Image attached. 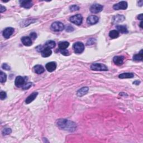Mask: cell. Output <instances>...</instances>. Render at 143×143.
I'll return each instance as SVG.
<instances>
[{
    "mask_svg": "<svg viewBox=\"0 0 143 143\" xmlns=\"http://www.w3.org/2000/svg\"><path fill=\"white\" fill-rule=\"evenodd\" d=\"M65 28H66V30L67 32H72V31H74L73 27L71 25H68L65 27Z\"/></svg>",
    "mask_w": 143,
    "mask_h": 143,
    "instance_id": "cell-31",
    "label": "cell"
},
{
    "mask_svg": "<svg viewBox=\"0 0 143 143\" xmlns=\"http://www.w3.org/2000/svg\"><path fill=\"white\" fill-rule=\"evenodd\" d=\"M34 71L35 73L38 74H40L44 72L45 69L41 65H36L34 67Z\"/></svg>",
    "mask_w": 143,
    "mask_h": 143,
    "instance_id": "cell-17",
    "label": "cell"
},
{
    "mask_svg": "<svg viewBox=\"0 0 143 143\" xmlns=\"http://www.w3.org/2000/svg\"><path fill=\"white\" fill-rule=\"evenodd\" d=\"M104 6L100 4H92L90 7V11L93 13H97L102 11Z\"/></svg>",
    "mask_w": 143,
    "mask_h": 143,
    "instance_id": "cell-6",
    "label": "cell"
},
{
    "mask_svg": "<svg viewBox=\"0 0 143 143\" xmlns=\"http://www.w3.org/2000/svg\"><path fill=\"white\" fill-rule=\"evenodd\" d=\"M21 41L24 45L29 46L32 45V40L29 36H24L21 38Z\"/></svg>",
    "mask_w": 143,
    "mask_h": 143,
    "instance_id": "cell-15",
    "label": "cell"
},
{
    "mask_svg": "<svg viewBox=\"0 0 143 143\" xmlns=\"http://www.w3.org/2000/svg\"><path fill=\"white\" fill-rule=\"evenodd\" d=\"M113 8L115 10H126L127 8V3L126 1H121L117 4H114Z\"/></svg>",
    "mask_w": 143,
    "mask_h": 143,
    "instance_id": "cell-7",
    "label": "cell"
},
{
    "mask_svg": "<svg viewBox=\"0 0 143 143\" xmlns=\"http://www.w3.org/2000/svg\"><path fill=\"white\" fill-rule=\"evenodd\" d=\"M50 28L51 30L55 31V32H59V31L63 30L65 29V26L64 24L62 23V22L56 21L53 22V23L51 24Z\"/></svg>",
    "mask_w": 143,
    "mask_h": 143,
    "instance_id": "cell-2",
    "label": "cell"
},
{
    "mask_svg": "<svg viewBox=\"0 0 143 143\" xmlns=\"http://www.w3.org/2000/svg\"><path fill=\"white\" fill-rule=\"evenodd\" d=\"M99 21V18L95 15H91L88 17L87 19V22L89 25H94Z\"/></svg>",
    "mask_w": 143,
    "mask_h": 143,
    "instance_id": "cell-9",
    "label": "cell"
},
{
    "mask_svg": "<svg viewBox=\"0 0 143 143\" xmlns=\"http://www.w3.org/2000/svg\"><path fill=\"white\" fill-rule=\"evenodd\" d=\"M124 60V57L122 56H116L113 58V61L115 64L118 66H120L123 64Z\"/></svg>",
    "mask_w": 143,
    "mask_h": 143,
    "instance_id": "cell-14",
    "label": "cell"
},
{
    "mask_svg": "<svg viewBox=\"0 0 143 143\" xmlns=\"http://www.w3.org/2000/svg\"><path fill=\"white\" fill-rule=\"evenodd\" d=\"M45 67L47 71L48 72H52L55 71L56 69V68H57V64H56L55 62H49L46 64Z\"/></svg>",
    "mask_w": 143,
    "mask_h": 143,
    "instance_id": "cell-11",
    "label": "cell"
},
{
    "mask_svg": "<svg viewBox=\"0 0 143 143\" xmlns=\"http://www.w3.org/2000/svg\"><path fill=\"white\" fill-rule=\"evenodd\" d=\"M13 32H14V29L9 27V28H7L4 29L2 34H3L4 37H5L6 39H8L12 35Z\"/></svg>",
    "mask_w": 143,
    "mask_h": 143,
    "instance_id": "cell-8",
    "label": "cell"
},
{
    "mask_svg": "<svg viewBox=\"0 0 143 143\" xmlns=\"http://www.w3.org/2000/svg\"><path fill=\"white\" fill-rule=\"evenodd\" d=\"M56 124L59 129L69 132L74 131L77 129V125L75 123L64 118L58 120L56 122Z\"/></svg>",
    "mask_w": 143,
    "mask_h": 143,
    "instance_id": "cell-1",
    "label": "cell"
},
{
    "mask_svg": "<svg viewBox=\"0 0 143 143\" xmlns=\"http://www.w3.org/2000/svg\"><path fill=\"white\" fill-rule=\"evenodd\" d=\"M138 5L140 6H143V1H140L138 2Z\"/></svg>",
    "mask_w": 143,
    "mask_h": 143,
    "instance_id": "cell-38",
    "label": "cell"
},
{
    "mask_svg": "<svg viewBox=\"0 0 143 143\" xmlns=\"http://www.w3.org/2000/svg\"><path fill=\"white\" fill-rule=\"evenodd\" d=\"M109 36L112 39H116L119 36V33L117 30H112L109 33Z\"/></svg>",
    "mask_w": 143,
    "mask_h": 143,
    "instance_id": "cell-25",
    "label": "cell"
},
{
    "mask_svg": "<svg viewBox=\"0 0 143 143\" xmlns=\"http://www.w3.org/2000/svg\"><path fill=\"white\" fill-rule=\"evenodd\" d=\"M7 75L2 71L0 72V82L1 83H4L6 81Z\"/></svg>",
    "mask_w": 143,
    "mask_h": 143,
    "instance_id": "cell-26",
    "label": "cell"
},
{
    "mask_svg": "<svg viewBox=\"0 0 143 143\" xmlns=\"http://www.w3.org/2000/svg\"><path fill=\"white\" fill-rule=\"evenodd\" d=\"M116 29L118 32H120L122 34H126L128 33V30L126 28V27L124 25H117L116 26Z\"/></svg>",
    "mask_w": 143,
    "mask_h": 143,
    "instance_id": "cell-21",
    "label": "cell"
},
{
    "mask_svg": "<svg viewBox=\"0 0 143 143\" xmlns=\"http://www.w3.org/2000/svg\"><path fill=\"white\" fill-rule=\"evenodd\" d=\"M60 53H62V54L64 55H69V51L67 50V49H64V50H60Z\"/></svg>",
    "mask_w": 143,
    "mask_h": 143,
    "instance_id": "cell-33",
    "label": "cell"
},
{
    "mask_svg": "<svg viewBox=\"0 0 143 143\" xmlns=\"http://www.w3.org/2000/svg\"><path fill=\"white\" fill-rule=\"evenodd\" d=\"M91 69L95 71H107L108 68L106 65L101 63H94L91 66Z\"/></svg>",
    "mask_w": 143,
    "mask_h": 143,
    "instance_id": "cell-3",
    "label": "cell"
},
{
    "mask_svg": "<svg viewBox=\"0 0 143 143\" xmlns=\"http://www.w3.org/2000/svg\"><path fill=\"white\" fill-rule=\"evenodd\" d=\"M69 9H70L71 11H72V12H73V11L79 10V7L77 5H76V4H74V5L71 6L70 7H69Z\"/></svg>",
    "mask_w": 143,
    "mask_h": 143,
    "instance_id": "cell-29",
    "label": "cell"
},
{
    "mask_svg": "<svg viewBox=\"0 0 143 143\" xmlns=\"http://www.w3.org/2000/svg\"><path fill=\"white\" fill-rule=\"evenodd\" d=\"M32 86V83L31 82H29L28 83H26L25 84H24L23 86H22V88L23 90H27L30 88V87Z\"/></svg>",
    "mask_w": 143,
    "mask_h": 143,
    "instance_id": "cell-28",
    "label": "cell"
},
{
    "mask_svg": "<svg viewBox=\"0 0 143 143\" xmlns=\"http://www.w3.org/2000/svg\"><path fill=\"white\" fill-rule=\"evenodd\" d=\"M30 37L31 40H35L37 37V34L35 33H31L30 34Z\"/></svg>",
    "mask_w": 143,
    "mask_h": 143,
    "instance_id": "cell-34",
    "label": "cell"
},
{
    "mask_svg": "<svg viewBox=\"0 0 143 143\" xmlns=\"http://www.w3.org/2000/svg\"><path fill=\"white\" fill-rule=\"evenodd\" d=\"M70 21L71 22H72V23L77 25H81L82 22L83 17L82 15L79 14L75 15L71 17Z\"/></svg>",
    "mask_w": 143,
    "mask_h": 143,
    "instance_id": "cell-5",
    "label": "cell"
},
{
    "mask_svg": "<svg viewBox=\"0 0 143 143\" xmlns=\"http://www.w3.org/2000/svg\"><path fill=\"white\" fill-rule=\"evenodd\" d=\"M6 10V8L5 7H4L3 6L1 5V9H0V12L2 13V12H4V11H5Z\"/></svg>",
    "mask_w": 143,
    "mask_h": 143,
    "instance_id": "cell-35",
    "label": "cell"
},
{
    "mask_svg": "<svg viewBox=\"0 0 143 143\" xmlns=\"http://www.w3.org/2000/svg\"><path fill=\"white\" fill-rule=\"evenodd\" d=\"M20 3L21 7L25 8H30L33 5V3L31 1H20Z\"/></svg>",
    "mask_w": 143,
    "mask_h": 143,
    "instance_id": "cell-13",
    "label": "cell"
},
{
    "mask_svg": "<svg viewBox=\"0 0 143 143\" xmlns=\"http://www.w3.org/2000/svg\"><path fill=\"white\" fill-rule=\"evenodd\" d=\"M69 43L67 41L61 42L58 45L60 50H64V49H66L69 46Z\"/></svg>",
    "mask_w": 143,
    "mask_h": 143,
    "instance_id": "cell-23",
    "label": "cell"
},
{
    "mask_svg": "<svg viewBox=\"0 0 143 143\" xmlns=\"http://www.w3.org/2000/svg\"><path fill=\"white\" fill-rule=\"evenodd\" d=\"M52 54V51L49 48H45L43 50L41 51V55L42 57L46 58L50 56Z\"/></svg>",
    "mask_w": 143,
    "mask_h": 143,
    "instance_id": "cell-19",
    "label": "cell"
},
{
    "mask_svg": "<svg viewBox=\"0 0 143 143\" xmlns=\"http://www.w3.org/2000/svg\"><path fill=\"white\" fill-rule=\"evenodd\" d=\"M125 17L122 15H117L113 17V23H119V22L124 21Z\"/></svg>",
    "mask_w": 143,
    "mask_h": 143,
    "instance_id": "cell-18",
    "label": "cell"
},
{
    "mask_svg": "<svg viewBox=\"0 0 143 143\" xmlns=\"http://www.w3.org/2000/svg\"><path fill=\"white\" fill-rule=\"evenodd\" d=\"M140 83V82L139 81V80H135V81H134L133 82V84H135V85H139V84Z\"/></svg>",
    "mask_w": 143,
    "mask_h": 143,
    "instance_id": "cell-37",
    "label": "cell"
},
{
    "mask_svg": "<svg viewBox=\"0 0 143 143\" xmlns=\"http://www.w3.org/2000/svg\"><path fill=\"white\" fill-rule=\"evenodd\" d=\"M73 49L75 53L80 54L84 51V45L81 42H77L74 44Z\"/></svg>",
    "mask_w": 143,
    "mask_h": 143,
    "instance_id": "cell-4",
    "label": "cell"
},
{
    "mask_svg": "<svg viewBox=\"0 0 143 143\" xmlns=\"http://www.w3.org/2000/svg\"><path fill=\"white\" fill-rule=\"evenodd\" d=\"M25 81V80L24 77H21V76H18L15 79V83L16 86L17 87H22L24 85Z\"/></svg>",
    "mask_w": 143,
    "mask_h": 143,
    "instance_id": "cell-10",
    "label": "cell"
},
{
    "mask_svg": "<svg viewBox=\"0 0 143 143\" xmlns=\"http://www.w3.org/2000/svg\"><path fill=\"white\" fill-rule=\"evenodd\" d=\"M89 91V88L87 87H82L79 89H78L77 92V95L78 97H82L84 95H86Z\"/></svg>",
    "mask_w": 143,
    "mask_h": 143,
    "instance_id": "cell-12",
    "label": "cell"
},
{
    "mask_svg": "<svg viewBox=\"0 0 143 143\" xmlns=\"http://www.w3.org/2000/svg\"><path fill=\"white\" fill-rule=\"evenodd\" d=\"M55 42L53 40H49V41H47L44 45V48H49V49H52L54 48L55 46Z\"/></svg>",
    "mask_w": 143,
    "mask_h": 143,
    "instance_id": "cell-20",
    "label": "cell"
},
{
    "mask_svg": "<svg viewBox=\"0 0 143 143\" xmlns=\"http://www.w3.org/2000/svg\"><path fill=\"white\" fill-rule=\"evenodd\" d=\"M142 24H143V21H142L140 22V26L141 27V28H143V26H142Z\"/></svg>",
    "mask_w": 143,
    "mask_h": 143,
    "instance_id": "cell-39",
    "label": "cell"
},
{
    "mask_svg": "<svg viewBox=\"0 0 143 143\" xmlns=\"http://www.w3.org/2000/svg\"><path fill=\"white\" fill-rule=\"evenodd\" d=\"M134 74L131 73H125L121 74L119 75L118 77L121 79H124V78H132L134 77Z\"/></svg>",
    "mask_w": 143,
    "mask_h": 143,
    "instance_id": "cell-22",
    "label": "cell"
},
{
    "mask_svg": "<svg viewBox=\"0 0 143 143\" xmlns=\"http://www.w3.org/2000/svg\"><path fill=\"white\" fill-rule=\"evenodd\" d=\"M12 133V130L10 128H5L2 130V134L3 135H7Z\"/></svg>",
    "mask_w": 143,
    "mask_h": 143,
    "instance_id": "cell-27",
    "label": "cell"
},
{
    "mask_svg": "<svg viewBox=\"0 0 143 143\" xmlns=\"http://www.w3.org/2000/svg\"><path fill=\"white\" fill-rule=\"evenodd\" d=\"M138 20H141V21H142V20H143V14H140L138 16Z\"/></svg>",
    "mask_w": 143,
    "mask_h": 143,
    "instance_id": "cell-36",
    "label": "cell"
},
{
    "mask_svg": "<svg viewBox=\"0 0 143 143\" xmlns=\"http://www.w3.org/2000/svg\"><path fill=\"white\" fill-rule=\"evenodd\" d=\"M2 68H3L4 70L6 71H9L10 70V67L8 66V64H7L6 63H3L2 65Z\"/></svg>",
    "mask_w": 143,
    "mask_h": 143,
    "instance_id": "cell-32",
    "label": "cell"
},
{
    "mask_svg": "<svg viewBox=\"0 0 143 143\" xmlns=\"http://www.w3.org/2000/svg\"><path fill=\"white\" fill-rule=\"evenodd\" d=\"M7 97V94L4 91H1V92H0V98H1V100H4Z\"/></svg>",
    "mask_w": 143,
    "mask_h": 143,
    "instance_id": "cell-30",
    "label": "cell"
},
{
    "mask_svg": "<svg viewBox=\"0 0 143 143\" xmlns=\"http://www.w3.org/2000/svg\"><path fill=\"white\" fill-rule=\"evenodd\" d=\"M38 95V93L37 92H33L31 94V95L28 96V97L26 98V101H25V102L26 104H29L31 103V102H33L34 100L36 97H37V96Z\"/></svg>",
    "mask_w": 143,
    "mask_h": 143,
    "instance_id": "cell-16",
    "label": "cell"
},
{
    "mask_svg": "<svg viewBox=\"0 0 143 143\" xmlns=\"http://www.w3.org/2000/svg\"><path fill=\"white\" fill-rule=\"evenodd\" d=\"M143 50L140 51V52L138 54H135L133 57V59L135 61H142L143 60Z\"/></svg>",
    "mask_w": 143,
    "mask_h": 143,
    "instance_id": "cell-24",
    "label": "cell"
}]
</instances>
